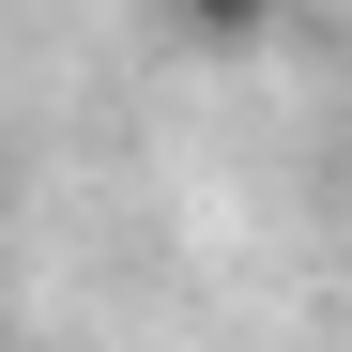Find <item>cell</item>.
<instances>
[{"instance_id":"6da1fadb","label":"cell","mask_w":352,"mask_h":352,"mask_svg":"<svg viewBox=\"0 0 352 352\" xmlns=\"http://www.w3.org/2000/svg\"><path fill=\"white\" fill-rule=\"evenodd\" d=\"M153 16H168V46H214V62H230V46H261L291 0H153Z\"/></svg>"}]
</instances>
